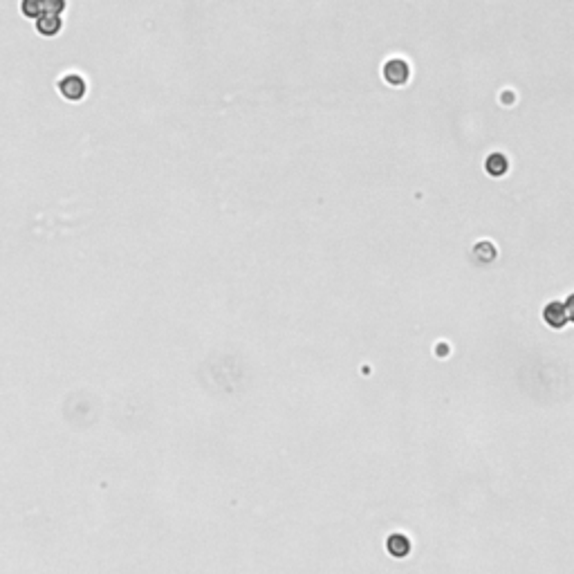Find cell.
<instances>
[{"mask_svg": "<svg viewBox=\"0 0 574 574\" xmlns=\"http://www.w3.org/2000/svg\"><path fill=\"white\" fill-rule=\"evenodd\" d=\"M543 319H545V323H548L550 328H554V330L566 328V325L570 323V319H568V310H566V303H559V301L548 303V308L543 310Z\"/></svg>", "mask_w": 574, "mask_h": 574, "instance_id": "1", "label": "cell"}, {"mask_svg": "<svg viewBox=\"0 0 574 574\" xmlns=\"http://www.w3.org/2000/svg\"><path fill=\"white\" fill-rule=\"evenodd\" d=\"M59 90H61V94L65 99L79 101V99H83V94H85V81L81 79L79 74H68L59 81Z\"/></svg>", "mask_w": 574, "mask_h": 574, "instance_id": "2", "label": "cell"}, {"mask_svg": "<svg viewBox=\"0 0 574 574\" xmlns=\"http://www.w3.org/2000/svg\"><path fill=\"white\" fill-rule=\"evenodd\" d=\"M386 550L393 559H404L410 554V539L406 534H390L386 539Z\"/></svg>", "mask_w": 574, "mask_h": 574, "instance_id": "3", "label": "cell"}, {"mask_svg": "<svg viewBox=\"0 0 574 574\" xmlns=\"http://www.w3.org/2000/svg\"><path fill=\"white\" fill-rule=\"evenodd\" d=\"M36 30L41 36H56L61 32V18L54 14H43L36 18Z\"/></svg>", "mask_w": 574, "mask_h": 574, "instance_id": "4", "label": "cell"}, {"mask_svg": "<svg viewBox=\"0 0 574 574\" xmlns=\"http://www.w3.org/2000/svg\"><path fill=\"white\" fill-rule=\"evenodd\" d=\"M386 79L390 83H404L406 81V65L401 61H393L386 65Z\"/></svg>", "mask_w": 574, "mask_h": 574, "instance_id": "5", "label": "cell"}, {"mask_svg": "<svg viewBox=\"0 0 574 574\" xmlns=\"http://www.w3.org/2000/svg\"><path fill=\"white\" fill-rule=\"evenodd\" d=\"M21 12L25 18H34V21L45 14L41 0H21Z\"/></svg>", "mask_w": 574, "mask_h": 574, "instance_id": "6", "label": "cell"}, {"mask_svg": "<svg viewBox=\"0 0 574 574\" xmlns=\"http://www.w3.org/2000/svg\"><path fill=\"white\" fill-rule=\"evenodd\" d=\"M41 3H43V12L45 14L59 16L63 9H65V0H41Z\"/></svg>", "mask_w": 574, "mask_h": 574, "instance_id": "7", "label": "cell"}, {"mask_svg": "<svg viewBox=\"0 0 574 574\" xmlns=\"http://www.w3.org/2000/svg\"><path fill=\"white\" fill-rule=\"evenodd\" d=\"M489 173H494V175H501V173H505V168H507V162H505V157L503 155H494V157H489Z\"/></svg>", "mask_w": 574, "mask_h": 574, "instance_id": "8", "label": "cell"}, {"mask_svg": "<svg viewBox=\"0 0 574 574\" xmlns=\"http://www.w3.org/2000/svg\"><path fill=\"white\" fill-rule=\"evenodd\" d=\"M566 310H568V319L574 323V294H572L570 299L566 301Z\"/></svg>", "mask_w": 574, "mask_h": 574, "instance_id": "9", "label": "cell"}]
</instances>
